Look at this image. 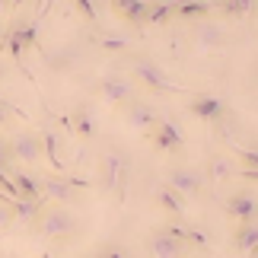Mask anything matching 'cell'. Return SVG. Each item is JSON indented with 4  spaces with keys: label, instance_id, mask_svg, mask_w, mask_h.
<instances>
[{
    "label": "cell",
    "instance_id": "6da1fadb",
    "mask_svg": "<svg viewBox=\"0 0 258 258\" xmlns=\"http://www.w3.org/2000/svg\"><path fill=\"white\" fill-rule=\"evenodd\" d=\"M32 226L45 239H71V236H77V230H80V220L61 204H42V211H38Z\"/></svg>",
    "mask_w": 258,
    "mask_h": 258
},
{
    "label": "cell",
    "instance_id": "7a4b0ae2",
    "mask_svg": "<svg viewBox=\"0 0 258 258\" xmlns=\"http://www.w3.org/2000/svg\"><path fill=\"white\" fill-rule=\"evenodd\" d=\"M124 182H127V153L121 150H105V156L99 160V191L121 198L124 195Z\"/></svg>",
    "mask_w": 258,
    "mask_h": 258
},
{
    "label": "cell",
    "instance_id": "3957f363",
    "mask_svg": "<svg viewBox=\"0 0 258 258\" xmlns=\"http://www.w3.org/2000/svg\"><path fill=\"white\" fill-rule=\"evenodd\" d=\"M42 185V195L48 198V201L61 204V207H71L80 201V191H86L89 182H80V178H61V175H48Z\"/></svg>",
    "mask_w": 258,
    "mask_h": 258
},
{
    "label": "cell",
    "instance_id": "277c9868",
    "mask_svg": "<svg viewBox=\"0 0 258 258\" xmlns=\"http://www.w3.org/2000/svg\"><path fill=\"white\" fill-rule=\"evenodd\" d=\"M185 42H188V48H195V51H201V54H214L226 45V32L214 23H195L191 32L185 35Z\"/></svg>",
    "mask_w": 258,
    "mask_h": 258
},
{
    "label": "cell",
    "instance_id": "5b68a950",
    "mask_svg": "<svg viewBox=\"0 0 258 258\" xmlns=\"http://www.w3.org/2000/svg\"><path fill=\"white\" fill-rule=\"evenodd\" d=\"M131 77H134V80H141L147 89H153V93H172V89H178L169 80V74H166L160 64L147 61V57H137V61L131 64Z\"/></svg>",
    "mask_w": 258,
    "mask_h": 258
},
{
    "label": "cell",
    "instance_id": "8992f818",
    "mask_svg": "<svg viewBox=\"0 0 258 258\" xmlns=\"http://www.w3.org/2000/svg\"><path fill=\"white\" fill-rule=\"evenodd\" d=\"M96 96L105 105H127L131 99H137V86L127 77H102L96 83Z\"/></svg>",
    "mask_w": 258,
    "mask_h": 258
},
{
    "label": "cell",
    "instance_id": "52a82bcc",
    "mask_svg": "<svg viewBox=\"0 0 258 258\" xmlns=\"http://www.w3.org/2000/svg\"><path fill=\"white\" fill-rule=\"evenodd\" d=\"M7 147H10V160H19V163H26V166H35L45 156L42 153V137L32 134V131H16L7 141Z\"/></svg>",
    "mask_w": 258,
    "mask_h": 258
},
{
    "label": "cell",
    "instance_id": "ba28073f",
    "mask_svg": "<svg viewBox=\"0 0 258 258\" xmlns=\"http://www.w3.org/2000/svg\"><path fill=\"white\" fill-rule=\"evenodd\" d=\"M124 124L131 127L134 134H150L156 124H160V115H156V108L150 102H144V99H131V102L124 105Z\"/></svg>",
    "mask_w": 258,
    "mask_h": 258
},
{
    "label": "cell",
    "instance_id": "9c48e42d",
    "mask_svg": "<svg viewBox=\"0 0 258 258\" xmlns=\"http://www.w3.org/2000/svg\"><path fill=\"white\" fill-rule=\"evenodd\" d=\"M166 185H169L175 195H182L185 201L198 198V195H201V188H204L201 172L191 169V166H175V169H169V175H166Z\"/></svg>",
    "mask_w": 258,
    "mask_h": 258
},
{
    "label": "cell",
    "instance_id": "30bf717a",
    "mask_svg": "<svg viewBox=\"0 0 258 258\" xmlns=\"http://www.w3.org/2000/svg\"><path fill=\"white\" fill-rule=\"evenodd\" d=\"M226 217L236 223H255L258 220V195L255 191H236L226 198Z\"/></svg>",
    "mask_w": 258,
    "mask_h": 258
},
{
    "label": "cell",
    "instance_id": "8fae6325",
    "mask_svg": "<svg viewBox=\"0 0 258 258\" xmlns=\"http://www.w3.org/2000/svg\"><path fill=\"white\" fill-rule=\"evenodd\" d=\"M147 252H150V258H185L188 242L175 239V236L166 233V230H156L150 239H147Z\"/></svg>",
    "mask_w": 258,
    "mask_h": 258
},
{
    "label": "cell",
    "instance_id": "7c38bea8",
    "mask_svg": "<svg viewBox=\"0 0 258 258\" xmlns=\"http://www.w3.org/2000/svg\"><path fill=\"white\" fill-rule=\"evenodd\" d=\"M150 137H153V147L163 150V153H175V150H182V144H185L182 131H178L172 121H163V118H160V124L150 131Z\"/></svg>",
    "mask_w": 258,
    "mask_h": 258
},
{
    "label": "cell",
    "instance_id": "4fadbf2b",
    "mask_svg": "<svg viewBox=\"0 0 258 258\" xmlns=\"http://www.w3.org/2000/svg\"><path fill=\"white\" fill-rule=\"evenodd\" d=\"M188 112H191L195 118H201V121H220L223 112H226V102L217 99V96H191Z\"/></svg>",
    "mask_w": 258,
    "mask_h": 258
},
{
    "label": "cell",
    "instance_id": "5bb4252c",
    "mask_svg": "<svg viewBox=\"0 0 258 258\" xmlns=\"http://www.w3.org/2000/svg\"><path fill=\"white\" fill-rule=\"evenodd\" d=\"M108 7L115 10L118 19H124V23H134L141 26L147 10H150V0H108Z\"/></svg>",
    "mask_w": 258,
    "mask_h": 258
},
{
    "label": "cell",
    "instance_id": "9a60e30c",
    "mask_svg": "<svg viewBox=\"0 0 258 258\" xmlns=\"http://www.w3.org/2000/svg\"><path fill=\"white\" fill-rule=\"evenodd\" d=\"M35 45V26H26V29H13L7 35V54L13 61H23V54Z\"/></svg>",
    "mask_w": 258,
    "mask_h": 258
},
{
    "label": "cell",
    "instance_id": "2e32d148",
    "mask_svg": "<svg viewBox=\"0 0 258 258\" xmlns=\"http://www.w3.org/2000/svg\"><path fill=\"white\" fill-rule=\"evenodd\" d=\"M10 207H13V223H35L38 211H42V201H32V198H10Z\"/></svg>",
    "mask_w": 258,
    "mask_h": 258
},
{
    "label": "cell",
    "instance_id": "e0dca14e",
    "mask_svg": "<svg viewBox=\"0 0 258 258\" xmlns=\"http://www.w3.org/2000/svg\"><path fill=\"white\" fill-rule=\"evenodd\" d=\"M10 182H13L16 188V198H32V201H42V185H38V178L35 175H29V172H13L10 175Z\"/></svg>",
    "mask_w": 258,
    "mask_h": 258
},
{
    "label": "cell",
    "instance_id": "ac0fdd59",
    "mask_svg": "<svg viewBox=\"0 0 258 258\" xmlns=\"http://www.w3.org/2000/svg\"><path fill=\"white\" fill-rule=\"evenodd\" d=\"M233 242H236V249H239L242 255L258 252V220H255V223H239V230H236Z\"/></svg>",
    "mask_w": 258,
    "mask_h": 258
},
{
    "label": "cell",
    "instance_id": "d6986e66",
    "mask_svg": "<svg viewBox=\"0 0 258 258\" xmlns=\"http://www.w3.org/2000/svg\"><path fill=\"white\" fill-rule=\"evenodd\" d=\"M233 175H236L233 156L230 153H214L211 156V182L220 185V182H226V178H233Z\"/></svg>",
    "mask_w": 258,
    "mask_h": 258
},
{
    "label": "cell",
    "instance_id": "ffe728a7",
    "mask_svg": "<svg viewBox=\"0 0 258 258\" xmlns=\"http://www.w3.org/2000/svg\"><path fill=\"white\" fill-rule=\"evenodd\" d=\"M214 13V0H175V16L182 19H198Z\"/></svg>",
    "mask_w": 258,
    "mask_h": 258
},
{
    "label": "cell",
    "instance_id": "44dd1931",
    "mask_svg": "<svg viewBox=\"0 0 258 258\" xmlns=\"http://www.w3.org/2000/svg\"><path fill=\"white\" fill-rule=\"evenodd\" d=\"M156 204H160L166 214H175V217H182V214L188 211V207H185V198H182V195H175L169 185L156 188Z\"/></svg>",
    "mask_w": 258,
    "mask_h": 258
},
{
    "label": "cell",
    "instance_id": "7402d4cb",
    "mask_svg": "<svg viewBox=\"0 0 258 258\" xmlns=\"http://www.w3.org/2000/svg\"><path fill=\"white\" fill-rule=\"evenodd\" d=\"M71 127H74V134H77V137H93V134H96V118H93V112H89L86 105L74 108Z\"/></svg>",
    "mask_w": 258,
    "mask_h": 258
},
{
    "label": "cell",
    "instance_id": "603a6c76",
    "mask_svg": "<svg viewBox=\"0 0 258 258\" xmlns=\"http://www.w3.org/2000/svg\"><path fill=\"white\" fill-rule=\"evenodd\" d=\"M172 16H175V0H163V4H150V10H147V16H144V23H150V26H166Z\"/></svg>",
    "mask_w": 258,
    "mask_h": 258
},
{
    "label": "cell",
    "instance_id": "cb8c5ba5",
    "mask_svg": "<svg viewBox=\"0 0 258 258\" xmlns=\"http://www.w3.org/2000/svg\"><path fill=\"white\" fill-rule=\"evenodd\" d=\"M42 153H48V160H51V166L57 172L64 169V160H61V147H57V134L48 127V131L42 134Z\"/></svg>",
    "mask_w": 258,
    "mask_h": 258
},
{
    "label": "cell",
    "instance_id": "d4e9b609",
    "mask_svg": "<svg viewBox=\"0 0 258 258\" xmlns=\"http://www.w3.org/2000/svg\"><path fill=\"white\" fill-rule=\"evenodd\" d=\"M258 0H217L214 10H220V13L226 16H245V13H252Z\"/></svg>",
    "mask_w": 258,
    "mask_h": 258
},
{
    "label": "cell",
    "instance_id": "484cf974",
    "mask_svg": "<svg viewBox=\"0 0 258 258\" xmlns=\"http://www.w3.org/2000/svg\"><path fill=\"white\" fill-rule=\"evenodd\" d=\"M230 156L239 163V169H258V147H239L236 144L230 150Z\"/></svg>",
    "mask_w": 258,
    "mask_h": 258
},
{
    "label": "cell",
    "instance_id": "4316f807",
    "mask_svg": "<svg viewBox=\"0 0 258 258\" xmlns=\"http://www.w3.org/2000/svg\"><path fill=\"white\" fill-rule=\"evenodd\" d=\"M10 226H13V207H10V198L4 195L0 198V233L10 230Z\"/></svg>",
    "mask_w": 258,
    "mask_h": 258
},
{
    "label": "cell",
    "instance_id": "83f0119b",
    "mask_svg": "<svg viewBox=\"0 0 258 258\" xmlns=\"http://www.w3.org/2000/svg\"><path fill=\"white\" fill-rule=\"evenodd\" d=\"M74 7L80 10V13L89 19V23H93V19L99 16V10H96V4H93V0H74Z\"/></svg>",
    "mask_w": 258,
    "mask_h": 258
},
{
    "label": "cell",
    "instance_id": "f1b7e54d",
    "mask_svg": "<svg viewBox=\"0 0 258 258\" xmlns=\"http://www.w3.org/2000/svg\"><path fill=\"white\" fill-rule=\"evenodd\" d=\"M96 258H131V255H127V252L121 249V245H105V249L99 252Z\"/></svg>",
    "mask_w": 258,
    "mask_h": 258
},
{
    "label": "cell",
    "instance_id": "f546056e",
    "mask_svg": "<svg viewBox=\"0 0 258 258\" xmlns=\"http://www.w3.org/2000/svg\"><path fill=\"white\" fill-rule=\"evenodd\" d=\"M0 169H10V147L4 137H0Z\"/></svg>",
    "mask_w": 258,
    "mask_h": 258
},
{
    "label": "cell",
    "instance_id": "4dcf8cb0",
    "mask_svg": "<svg viewBox=\"0 0 258 258\" xmlns=\"http://www.w3.org/2000/svg\"><path fill=\"white\" fill-rule=\"evenodd\" d=\"M13 4H16V0H0V13H4V10H10Z\"/></svg>",
    "mask_w": 258,
    "mask_h": 258
},
{
    "label": "cell",
    "instance_id": "1f68e13d",
    "mask_svg": "<svg viewBox=\"0 0 258 258\" xmlns=\"http://www.w3.org/2000/svg\"><path fill=\"white\" fill-rule=\"evenodd\" d=\"M7 118H10V115H7V108H4V105H0V127H4V124H7Z\"/></svg>",
    "mask_w": 258,
    "mask_h": 258
},
{
    "label": "cell",
    "instance_id": "d6a6232c",
    "mask_svg": "<svg viewBox=\"0 0 258 258\" xmlns=\"http://www.w3.org/2000/svg\"><path fill=\"white\" fill-rule=\"evenodd\" d=\"M93 4H96V10H99V7H108V0H93Z\"/></svg>",
    "mask_w": 258,
    "mask_h": 258
},
{
    "label": "cell",
    "instance_id": "836d02e7",
    "mask_svg": "<svg viewBox=\"0 0 258 258\" xmlns=\"http://www.w3.org/2000/svg\"><path fill=\"white\" fill-rule=\"evenodd\" d=\"M245 258H258V252H252V255H245Z\"/></svg>",
    "mask_w": 258,
    "mask_h": 258
},
{
    "label": "cell",
    "instance_id": "e575fe53",
    "mask_svg": "<svg viewBox=\"0 0 258 258\" xmlns=\"http://www.w3.org/2000/svg\"><path fill=\"white\" fill-rule=\"evenodd\" d=\"M0 77H4V64H0Z\"/></svg>",
    "mask_w": 258,
    "mask_h": 258
},
{
    "label": "cell",
    "instance_id": "d590c367",
    "mask_svg": "<svg viewBox=\"0 0 258 258\" xmlns=\"http://www.w3.org/2000/svg\"><path fill=\"white\" fill-rule=\"evenodd\" d=\"M35 4H38V7H42V4H45V0H35Z\"/></svg>",
    "mask_w": 258,
    "mask_h": 258
},
{
    "label": "cell",
    "instance_id": "8d00e7d4",
    "mask_svg": "<svg viewBox=\"0 0 258 258\" xmlns=\"http://www.w3.org/2000/svg\"><path fill=\"white\" fill-rule=\"evenodd\" d=\"M0 38H4V29H0Z\"/></svg>",
    "mask_w": 258,
    "mask_h": 258
},
{
    "label": "cell",
    "instance_id": "74e56055",
    "mask_svg": "<svg viewBox=\"0 0 258 258\" xmlns=\"http://www.w3.org/2000/svg\"><path fill=\"white\" fill-rule=\"evenodd\" d=\"M131 258H141V255H131Z\"/></svg>",
    "mask_w": 258,
    "mask_h": 258
}]
</instances>
